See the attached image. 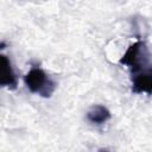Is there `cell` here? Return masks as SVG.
<instances>
[{
	"label": "cell",
	"instance_id": "5b68a950",
	"mask_svg": "<svg viewBox=\"0 0 152 152\" xmlns=\"http://www.w3.org/2000/svg\"><path fill=\"white\" fill-rule=\"evenodd\" d=\"M87 119L91 124L102 125L110 119V112L108 110L107 107H104L102 104H95L88 110Z\"/></svg>",
	"mask_w": 152,
	"mask_h": 152
},
{
	"label": "cell",
	"instance_id": "7a4b0ae2",
	"mask_svg": "<svg viewBox=\"0 0 152 152\" xmlns=\"http://www.w3.org/2000/svg\"><path fill=\"white\" fill-rule=\"evenodd\" d=\"M26 87L42 97H50L56 89V83L40 68H32L24 76Z\"/></svg>",
	"mask_w": 152,
	"mask_h": 152
},
{
	"label": "cell",
	"instance_id": "3957f363",
	"mask_svg": "<svg viewBox=\"0 0 152 152\" xmlns=\"http://www.w3.org/2000/svg\"><path fill=\"white\" fill-rule=\"evenodd\" d=\"M17 86H18V78L12 68L10 58L6 55L0 53V87L15 89Z\"/></svg>",
	"mask_w": 152,
	"mask_h": 152
},
{
	"label": "cell",
	"instance_id": "6da1fadb",
	"mask_svg": "<svg viewBox=\"0 0 152 152\" xmlns=\"http://www.w3.org/2000/svg\"><path fill=\"white\" fill-rule=\"evenodd\" d=\"M120 63L127 65L131 69L132 76L151 71L150 51L145 42L138 40L129 45L124 56L120 58Z\"/></svg>",
	"mask_w": 152,
	"mask_h": 152
},
{
	"label": "cell",
	"instance_id": "277c9868",
	"mask_svg": "<svg viewBox=\"0 0 152 152\" xmlns=\"http://www.w3.org/2000/svg\"><path fill=\"white\" fill-rule=\"evenodd\" d=\"M151 88H152L151 71L132 76V90L134 93H138V94H140V93L151 94Z\"/></svg>",
	"mask_w": 152,
	"mask_h": 152
}]
</instances>
